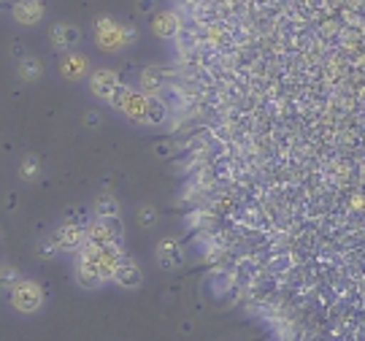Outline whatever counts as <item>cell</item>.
Returning <instances> with one entry per match:
<instances>
[{
  "label": "cell",
  "mask_w": 365,
  "mask_h": 341,
  "mask_svg": "<svg viewBox=\"0 0 365 341\" xmlns=\"http://www.w3.org/2000/svg\"><path fill=\"white\" fill-rule=\"evenodd\" d=\"M138 39L135 27L122 25L111 16H98L95 19V44L103 49V52H122L125 46H130L133 41Z\"/></svg>",
  "instance_id": "cell-1"
},
{
  "label": "cell",
  "mask_w": 365,
  "mask_h": 341,
  "mask_svg": "<svg viewBox=\"0 0 365 341\" xmlns=\"http://www.w3.org/2000/svg\"><path fill=\"white\" fill-rule=\"evenodd\" d=\"M9 303L16 315H36L43 309V287L36 279H19L9 292Z\"/></svg>",
  "instance_id": "cell-2"
},
{
  "label": "cell",
  "mask_w": 365,
  "mask_h": 341,
  "mask_svg": "<svg viewBox=\"0 0 365 341\" xmlns=\"http://www.w3.org/2000/svg\"><path fill=\"white\" fill-rule=\"evenodd\" d=\"M146 103H149V95L141 90H130V87H122L114 92L111 98V106L122 111L130 122H138V125H146Z\"/></svg>",
  "instance_id": "cell-3"
},
{
  "label": "cell",
  "mask_w": 365,
  "mask_h": 341,
  "mask_svg": "<svg viewBox=\"0 0 365 341\" xmlns=\"http://www.w3.org/2000/svg\"><path fill=\"white\" fill-rule=\"evenodd\" d=\"M52 236L63 255H76L87 244V225H78L76 220H66Z\"/></svg>",
  "instance_id": "cell-4"
},
{
  "label": "cell",
  "mask_w": 365,
  "mask_h": 341,
  "mask_svg": "<svg viewBox=\"0 0 365 341\" xmlns=\"http://www.w3.org/2000/svg\"><path fill=\"white\" fill-rule=\"evenodd\" d=\"M119 84H122V81H119V73L111 71V68H98V71L90 73V92L98 101H103V103H111L114 92L119 90Z\"/></svg>",
  "instance_id": "cell-5"
},
{
  "label": "cell",
  "mask_w": 365,
  "mask_h": 341,
  "mask_svg": "<svg viewBox=\"0 0 365 341\" xmlns=\"http://www.w3.org/2000/svg\"><path fill=\"white\" fill-rule=\"evenodd\" d=\"M122 238V228H119V217L117 220H92L87 225V241L92 244H119Z\"/></svg>",
  "instance_id": "cell-6"
},
{
  "label": "cell",
  "mask_w": 365,
  "mask_h": 341,
  "mask_svg": "<svg viewBox=\"0 0 365 341\" xmlns=\"http://www.w3.org/2000/svg\"><path fill=\"white\" fill-rule=\"evenodd\" d=\"M155 260L163 271H176L184 263V250L176 238H163L155 247Z\"/></svg>",
  "instance_id": "cell-7"
},
{
  "label": "cell",
  "mask_w": 365,
  "mask_h": 341,
  "mask_svg": "<svg viewBox=\"0 0 365 341\" xmlns=\"http://www.w3.org/2000/svg\"><path fill=\"white\" fill-rule=\"evenodd\" d=\"M43 14H46V9L41 0H14L11 6L14 22L22 27H36L43 19Z\"/></svg>",
  "instance_id": "cell-8"
},
{
  "label": "cell",
  "mask_w": 365,
  "mask_h": 341,
  "mask_svg": "<svg viewBox=\"0 0 365 341\" xmlns=\"http://www.w3.org/2000/svg\"><path fill=\"white\" fill-rule=\"evenodd\" d=\"M114 285H119L122 290H138L144 285V271H141V265L130 258H122L117 265V271H114Z\"/></svg>",
  "instance_id": "cell-9"
},
{
  "label": "cell",
  "mask_w": 365,
  "mask_h": 341,
  "mask_svg": "<svg viewBox=\"0 0 365 341\" xmlns=\"http://www.w3.org/2000/svg\"><path fill=\"white\" fill-rule=\"evenodd\" d=\"M90 73V60L84 54L68 49V54L60 60V76L66 81H81Z\"/></svg>",
  "instance_id": "cell-10"
},
{
  "label": "cell",
  "mask_w": 365,
  "mask_h": 341,
  "mask_svg": "<svg viewBox=\"0 0 365 341\" xmlns=\"http://www.w3.org/2000/svg\"><path fill=\"white\" fill-rule=\"evenodd\" d=\"M78 41H81V33H78L76 25L57 22V25H52V30H49V44H52L54 49H60V52H68V49H73Z\"/></svg>",
  "instance_id": "cell-11"
},
{
  "label": "cell",
  "mask_w": 365,
  "mask_h": 341,
  "mask_svg": "<svg viewBox=\"0 0 365 341\" xmlns=\"http://www.w3.org/2000/svg\"><path fill=\"white\" fill-rule=\"evenodd\" d=\"M168 87V71L160 66H149L141 71L138 76V90L146 95H160V92Z\"/></svg>",
  "instance_id": "cell-12"
},
{
  "label": "cell",
  "mask_w": 365,
  "mask_h": 341,
  "mask_svg": "<svg viewBox=\"0 0 365 341\" xmlns=\"http://www.w3.org/2000/svg\"><path fill=\"white\" fill-rule=\"evenodd\" d=\"M179 30H182V19H179V14L176 11L155 14V19H152V33H155L157 39L173 41L176 36H179Z\"/></svg>",
  "instance_id": "cell-13"
},
{
  "label": "cell",
  "mask_w": 365,
  "mask_h": 341,
  "mask_svg": "<svg viewBox=\"0 0 365 341\" xmlns=\"http://www.w3.org/2000/svg\"><path fill=\"white\" fill-rule=\"evenodd\" d=\"M73 274H76V282L78 287L84 290H98L101 285H103V279H101V274L92 268L87 260H81V258H76V265H73Z\"/></svg>",
  "instance_id": "cell-14"
},
{
  "label": "cell",
  "mask_w": 365,
  "mask_h": 341,
  "mask_svg": "<svg viewBox=\"0 0 365 341\" xmlns=\"http://www.w3.org/2000/svg\"><path fill=\"white\" fill-rule=\"evenodd\" d=\"M16 73H19V79L22 81H38L43 76V63H41V57L36 54H25L22 60H19V68H16Z\"/></svg>",
  "instance_id": "cell-15"
},
{
  "label": "cell",
  "mask_w": 365,
  "mask_h": 341,
  "mask_svg": "<svg viewBox=\"0 0 365 341\" xmlns=\"http://www.w3.org/2000/svg\"><path fill=\"white\" fill-rule=\"evenodd\" d=\"M119 200L114 195H101L92 203V217L98 220H117L119 217Z\"/></svg>",
  "instance_id": "cell-16"
},
{
  "label": "cell",
  "mask_w": 365,
  "mask_h": 341,
  "mask_svg": "<svg viewBox=\"0 0 365 341\" xmlns=\"http://www.w3.org/2000/svg\"><path fill=\"white\" fill-rule=\"evenodd\" d=\"M41 173H43V163H41L38 155H25V160L19 163V179L33 184L41 179Z\"/></svg>",
  "instance_id": "cell-17"
},
{
  "label": "cell",
  "mask_w": 365,
  "mask_h": 341,
  "mask_svg": "<svg viewBox=\"0 0 365 341\" xmlns=\"http://www.w3.org/2000/svg\"><path fill=\"white\" fill-rule=\"evenodd\" d=\"M165 119H168V106L163 103L157 95H149V103H146V125H165Z\"/></svg>",
  "instance_id": "cell-18"
},
{
  "label": "cell",
  "mask_w": 365,
  "mask_h": 341,
  "mask_svg": "<svg viewBox=\"0 0 365 341\" xmlns=\"http://www.w3.org/2000/svg\"><path fill=\"white\" fill-rule=\"evenodd\" d=\"M36 255H38V258H46V260H52V258L63 255V252H60V247H57L54 236H49V238H43V241H38V247H36Z\"/></svg>",
  "instance_id": "cell-19"
},
{
  "label": "cell",
  "mask_w": 365,
  "mask_h": 341,
  "mask_svg": "<svg viewBox=\"0 0 365 341\" xmlns=\"http://www.w3.org/2000/svg\"><path fill=\"white\" fill-rule=\"evenodd\" d=\"M138 225H141V228H155L157 225V209L152 203L138 206Z\"/></svg>",
  "instance_id": "cell-20"
},
{
  "label": "cell",
  "mask_w": 365,
  "mask_h": 341,
  "mask_svg": "<svg viewBox=\"0 0 365 341\" xmlns=\"http://www.w3.org/2000/svg\"><path fill=\"white\" fill-rule=\"evenodd\" d=\"M16 282H19V274H16V268H14V265H3V268H0V285L11 290Z\"/></svg>",
  "instance_id": "cell-21"
},
{
  "label": "cell",
  "mask_w": 365,
  "mask_h": 341,
  "mask_svg": "<svg viewBox=\"0 0 365 341\" xmlns=\"http://www.w3.org/2000/svg\"><path fill=\"white\" fill-rule=\"evenodd\" d=\"M84 125H87V128H98V125H101V114H98V111L84 114Z\"/></svg>",
  "instance_id": "cell-22"
},
{
  "label": "cell",
  "mask_w": 365,
  "mask_h": 341,
  "mask_svg": "<svg viewBox=\"0 0 365 341\" xmlns=\"http://www.w3.org/2000/svg\"><path fill=\"white\" fill-rule=\"evenodd\" d=\"M152 6H155L152 0H141V3H138V9H141V11H152Z\"/></svg>",
  "instance_id": "cell-23"
}]
</instances>
